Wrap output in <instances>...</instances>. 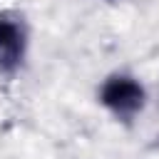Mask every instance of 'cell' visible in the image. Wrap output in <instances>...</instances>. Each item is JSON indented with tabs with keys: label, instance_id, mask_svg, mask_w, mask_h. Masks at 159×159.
I'll return each instance as SVG.
<instances>
[{
	"label": "cell",
	"instance_id": "6da1fadb",
	"mask_svg": "<svg viewBox=\"0 0 159 159\" xmlns=\"http://www.w3.org/2000/svg\"><path fill=\"white\" fill-rule=\"evenodd\" d=\"M144 87L129 75H112L99 89V102L119 119H132L144 107Z\"/></svg>",
	"mask_w": 159,
	"mask_h": 159
},
{
	"label": "cell",
	"instance_id": "7a4b0ae2",
	"mask_svg": "<svg viewBox=\"0 0 159 159\" xmlns=\"http://www.w3.org/2000/svg\"><path fill=\"white\" fill-rule=\"evenodd\" d=\"M25 27L17 17L0 12V72H15L25 57Z\"/></svg>",
	"mask_w": 159,
	"mask_h": 159
}]
</instances>
